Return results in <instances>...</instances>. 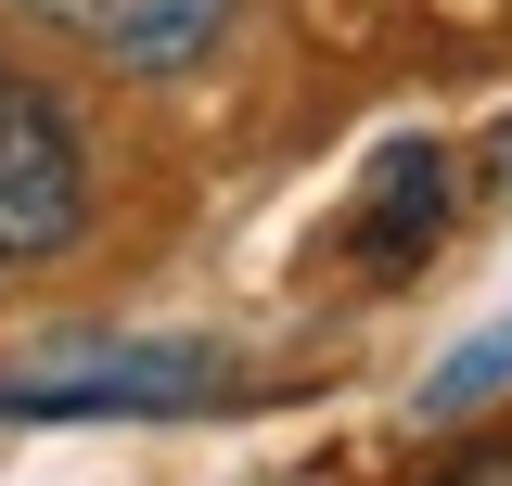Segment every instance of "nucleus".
<instances>
[{
	"mask_svg": "<svg viewBox=\"0 0 512 486\" xmlns=\"http://www.w3.org/2000/svg\"><path fill=\"white\" fill-rule=\"evenodd\" d=\"M448 486H512V448H487V461H461Z\"/></svg>",
	"mask_w": 512,
	"mask_h": 486,
	"instance_id": "39448f33",
	"label": "nucleus"
},
{
	"mask_svg": "<svg viewBox=\"0 0 512 486\" xmlns=\"http://www.w3.org/2000/svg\"><path fill=\"white\" fill-rule=\"evenodd\" d=\"M13 13H39L52 39H77L116 77H192V64H218L244 0H13Z\"/></svg>",
	"mask_w": 512,
	"mask_h": 486,
	"instance_id": "7ed1b4c3",
	"label": "nucleus"
},
{
	"mask_svg": "<svg viewBox=\"0 0 512 486\" xmlns=\"http://www.w3.org/2000/svg\"><path fill=\"white\" fill-rule=\"evenodd\" d=\"M90 218V154L39 90H0V282L52 269Z\"/></svg>",
	"mask_w": 512,
	"mask_h": 486,
	"instance_id": "f03ea898",
	"label": "nucleus"
},
{
	"mask_svg": "<svg viewBox=\"0 0 512 486\" xmlns=\"http://www.w3.org/2000/svg\"><path fill=\"white\" fill-rule=\"evenodd\" d=\"M244 397L256 371L205 333H39L0 359V423H192Z\"/></svg>",
	"mask_w": 512,
	"mask_h": 486,
	"instance_id": "f257e3e1",
	"label": "nucleus"
},
{
	"mask_svg": "<svg viewBox=\"0 0 512 486\" xmlns=\"http://www.w3.org/2000/svg\"><path fill=\"white\" fill-rule=\"evenodd\" d=\"M487 397H512V320L461 333V346L423 371V410H487Z\"/></svg>",
	"mask_w": 512,
	"mask_h": 486,
	"instance_id": "20e7f679",
	"label": "nucleus"
}]
</instances>
